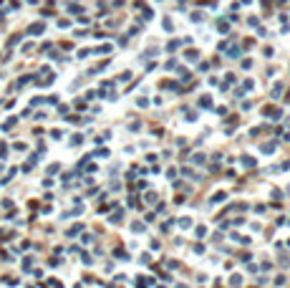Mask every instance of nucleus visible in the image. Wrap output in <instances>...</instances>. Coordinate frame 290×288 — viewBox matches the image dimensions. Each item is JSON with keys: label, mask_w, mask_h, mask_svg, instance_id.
<instances>
[{"label": "nucleus", "mask_w": 290, "mask_h": 288, "mask_svg": "<svg viewBox=\"0 0 290 288\" xmlns=\"http://www.w3.org/2000/svg\"><path fill=\"white\" fill-rule=\"evenodd\" d=\"M222 200H225V192H217V195L212 197V202H222Z\"/></svg>", "instance_id": "1"}]
</instances>
